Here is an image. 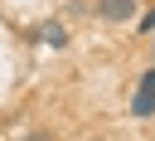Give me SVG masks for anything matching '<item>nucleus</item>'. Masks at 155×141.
Instances as JSON below:
<instances>
[{
	"label": "nucleus",
	"mask_w": 155,
	"mask_h": 141,
	"mask_svg": "<svg viewBox=\"0 0 155 141\" xmlns=\"http://www.w3.org/2000/svg\"><path fill=\"white\" fill-rule=\"evenodd\" d=\"M131 117H155V68H145L140 73V83H136V97H131Z\"/></svg>",
	"instance_id": "f257e3e1"
},
{
	"label": "nucleus",
	"mask_w": 155,
	"mask_h": 141,
	"mask_svg": "<svg viewBox=\"0 0 155 141\" xmlns=\"http://www.w3.org/2000/svg\"><path fill=\"white\" fill-rule=\"evenodd\" d=\"M97 15L121 24V19H131V15H136V0H97Z\"/></svg>",
	"instance_id": "f03ea898"
},
{
	"label": "nucleus",
	"mask_w": 155,
	"mask_h": 141,
	"mask_svg": "<svg viewBox=\"0 0 155 141\" xmlns=\"http://www.w3.org/2000/svg\"><path fill=\"white\" fill-rule=\"evenodd\" d=\"M34 39H44V44H48V49H68V29H63V24H58V19H48V24H44V29H39V34H34Z\"/></svg>",
	"instance_id": "7ed1b4c3"
},
{
	"label": "nucleus",
	"mask_w": 155,
	"mask_h": 141,
	"mask_svg": "<svg viewBox=\"0 0 155 141\" xmlns=\"http://www.w3.org/2000/svg\"><path fill=\"white\" fill-rule=\"evenodd\" d=\"M140 34H155V10H150V15H140Z\"/></svg>",
	"instance_id": "20e7f679"
}]
</instances>
